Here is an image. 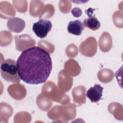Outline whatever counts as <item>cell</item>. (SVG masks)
Segmentation results:
<instances>
[{"label":"cell","mask_w":123,"mask_h":123,"mask_svg":"<svg viewBox=\"0 0 123 123\" xmlns=\"http://www.w3.org/2000/svg\"><path fill=\"white\" fill-rule=\"evenodd\" d=\"M18 75L24 82L38 85L45 83L51 73L52 64L49 53L39 47L22 51L17 61Z\"/></svg>","instance_id":"cell-1"},{"label":"cell","mask_w":123,"mask_h":123,"mask_svg":"<svg viewBox=\"0 0 123 123\" xmlns=\"http://www.w3.org/2000/svg\"><path fill=\"white\" fill-rule=\"evenodd\" d=\"M0 74L2 77L7 81L13 83L20 81L16 62L13 59H8L1 63Z\"/></svg>","instance_id":"cell-2"},{"label":"cell","mask_w":123,"mask_h":123,"mask_svg":"<svg viewBox=\"0 0 123 123\" xmlns=\"http://www.w3.org/2000/svg\"><path fill=\"white\" fill-rule=\"evenodd\" d=\"M52 26L50 21L41 19L33 24L32 30L37 37L43 38L46 37L48 33L51 30Z\"/></svg>","instance_id":"cell-3"},{"label":"cell","mask_w":123,"mask_h":123,"mask_svg":"<svg viewBox=\"0 0 123 123\" xmlns=\"http://www.w3.org/2000/svg\"><path fill=\"white\" fill-rule=\"evenodd\" d=\"M103 87L99 84H95L86 92V97L92 102H98L102 98Z\"/></svg>","instance_id":"cell-4"},{"label":"cell","mask_w":123,"mask_h":123,"mask_svg":"<svg viewBox=\"0 0 123 123\" xmlns=\"http://www.w3.org/2000/svg\"><path fill=\"white\" fill-rule=\"evenodd\" d=\"M25 25V22L21 18L18 17L9 19L7 23V26L9 31L16 33L22 32Z\"/></svg>","instance_id":"cell-5"},{"label":"cell","mask_w":123,"mask_h":123,"mask_svg":"<svg viewBox=\"0 0 123 123\" xmlns=\"http://www.w3.org/2000/svg\"><path fill=\"white\" fill-rule=\"evenodd\" d=\"M84 28L83 23L79 20L70 21L67 26L68 32L75 36H80Z\"/></svg>","instance_id":"cell-6"},{"label":"cell","mask_w":123,"mask_h":123,"mask_svg":"<svg viewBox=\"0 0 123 123\" xmlns=\"http://www.w3.org/2000/svg\"><path fill=\"white\" fill-rule=\"evenodd\" d=\"M89 16L88 18L84 19L83 21V23L85 27H87L94 31L98 30L100 26V22L94 15Z\"/></svg>","instance_id":"cell-7"}]
</instances>
